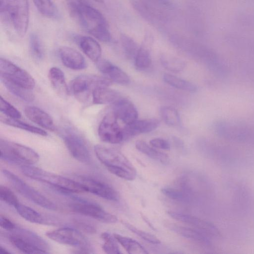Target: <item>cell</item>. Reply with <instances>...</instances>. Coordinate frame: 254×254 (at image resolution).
Wrapping results in <instances>:
<instances>
[{"label": "cell", "mask_w": 254, "mask_h": 254, "mask_svg": "<svg viewBox=\"0 0 254 254\" xmlns=\"http://www.w3.org/2000/svg\"><path fill=\"white\" fill-rule=\"evenodd\" d=\"M71 16L89 34L103 42L112 40L106 19L97 9L87 1L67 0Z\"/></svg>", "instance_id": "6da1fadb"}, {"label": "cell", "mask_w": 254, "mask_h": 254, "mask_svg": "<svg viewBox=\"0 0 254 254\" xmlns=\"http://www.w3.org/2000/svg\"><path fill=\"white\" fill-rule=\"evenodd\" d=\"M22 173L28 178L46 183L64 194L88 192L82 183L65 178L30 165L21 166Z\"/></svg>", "instance_id": "7a4b0ae2"}, {"label": "cell", "mask_w": 254, "mask_h": 254, "mask_svg": "<svg viewBox=\"0 0 254 254\" xmlns=\"http://www.w3.org/2000/svg\"><path fill=\"white\" fill-rule=\"evenodd\" d=\"M94 149L98 159L110 173L128 181L135 179L136 169L121 152L100 144L95 145Z\"/></svg>", "instance_id": "3957f363"}, {"label": "cell", "mask_w": 254, "mask_h": 254, "mask_svg": "<svg viewBox=\"0 0 254 254\" xmlns=\"http://www.w3.org/2000/svg\"><path fill=\"white\" fill-rule=\"evenodd\" d=\"M0 157L2 160L16 165H31L39 159L38 154L25 145L1 139Z\"/></svg>", "instance_id": "277c9868"}, {"label": "cell", "mask_w": 254, "mask_h": 254, "mask_svg": "<svg viewBox=\"0 0 254 254\" xmlns=\"http://www.w3.org/2000/svg\"><path fill=\"white\" fill-rule=\"evenodd\" d=\"M113 81L105 76L95 75H81L73 79L68 86L71 93L80 102L86 101L98 88L109 87Z\"/></svg>", "instance_id": "5b68a950"}, {"label": "cell", "mask_w": 254, "mask_h": 254, "mask_svg": "<svg viewBox=\"0 0 254 254\" xmlns=\"http://www.w3.org/2000/svg\"><path fill=\"white\" fill-rule=\"evenodd\" d=\"M215 133L220 137L230 141L254 144V130L248 126L224 120L213 125Z\"/></svg>", "instance_id": "8992f818"}, {"label": "cell", "mask_w": 254, "mask_h": 254, "mask_svg": "<svg viewBox=\"0 0 254 254\" xmlns=\"http://www.w3.org/2000/svg\"><path fill=\"white\" fill-rule=\"evenodd\" d=\"M6 9L13 29L20 37H24L27 31L29 21L28 0H5Z\"/></svg>", "instance_id": "52a82bcc"}, {"label": "cell", "mask_w": 254, "mask_h": 254, "mask_svg": "<svg viewBox=\"0 0 254 254\" xmlns=\"http://www.w3.org/2000/svg\"><path fill=\"white\" fill-rule=\"evenodd\" d=\"M2 173L14 189L22 196L43 208L52 210L57 209V206L52 201L29 186L14 174L7 170H3Z\"/></svg>", "instance_id": "ba28073f"}, {"label": "cell", "mask_w": 254, "mask_h": 254, "mask_svg": "<svg viewBox=\"0 0 254 254\" xmlns=\"http://www.w3.org/2000/svg\"><path fill=\"white\" fill-rule=\"evenodd\" d=\"M65 146L72 156L82 163H89L91 155L82 137L75 130L66 129L63 135Z\"/></svg>", "instance_id": "9c48e42d"}, {"label": "cell", "mask_w": 254, "mask_h": 254, "mask_svg": "<svg viewBox=\"0 0 254 254\" xmlns=\"http://www.w3.org/2000/svg\"><path fill=\"white\" fill-rule=\"evenodd\" d=\"M73 212L92 217L106 223H114L118 221L117 217L105 210L99 205L79 199L69 205Z\"/></svg>", "instance_id": "30bf717a"}, {"label": "cell", "mask_w": 254, "mask_h": 254, "mask_svg": "<svg viewBox=\"0 0 254 254\" xmlns=\"http://www.w3.org/2000/svg\"><path fill=\"white\" fill-rule=\"evenodd\" d=\"M0 75L31 90L35 85L34 79L28 72L2 58L0 59Z\"/></svg>", "instance_id": "8fae6325"}, {"label": "cell", "mask_w": 254, "mask_h": 254, "mask_svg": "<svg viewBox=\"0 0 254 254\" xmlns=\"http://www.w3.org/2000/svg\"><path fill=\"white\" fill-rule=\"evenodd\" d=\"M117 119L113 112L103 118L98 129V135L103 141L117 144L124 139L123 130L119 125Z\"/></svg>", "instance_id": "7c38bea8"}, {"label": "cell", "mask_w": 254, "mask_h": 254, "mask_svg": "<svg viewBox=\"0 0 254 254\" xmlns=\"http://www.w3.org/2000/svg\"><path fill=\"white\" fill-rule=\"evenodd\" d=\"M46 235L59 243L78 248L88 249V241L79 231L70 227H63L48 231Z\"/></svg>", "instance_id": "4fadbf2b"}, {"label": "cell", "mask_w": 254, "mask_h": 254, "mask_svg": "<svg viewBox=\"0 0 254 254\" xmlns=\"http://www.w3.org/2000/svg\"><path fill=\"white\" fill-rule=\"evenodd\" d=\"M168 214L173 219L190 225L208 235L215 240L221 239V235L218 228L212 223L195 216L178 212L170 211Z\"/></svg>", "instance_id": "5bb4252c"}, {"label": "cell", "mask_w": 254, "mask_h": 254, "mask_svg": "<svg viewBox=\"0 0 254 254\" xmlns=\"http://www.w3.org/2000/svg\"><path fill=\"white\" fill-rule=\"evenodd\" d=\"M166 226L175 233L205 247L211 246L213 244V240H215L195 228L183 227L172 223H167Z\"/></svg>", "instance_id": "9a60e30c"}, {"label": "cell", "mask_w": 254, "mask_h": 254, "mask_svg": "<svg viewBox=\"0 0 254 254\" xmlns=\"http://www.w3.org/2000/svg\"><path fill=\"white\" fill-rule=\"evenodd\" d=\"M81 183L86 187L88 192L100 197L114 201L120 199L118 192L104 183L90 178L83 179Z\"/></svg>", "instance_id": "2e32d148"}, {"label": "cell", "mask_w": 254, "mask_h": 254, "mask_svg": "<svg viewBox=\"0 0 254 254\" xmlns=\"http://www.w3.org/2000/svg\"><path fill=\"white\" fill-rule=\"evenodd\" d=\"M113 113L126 125L137 119L138 112L133 103L125 98H120L113 103Z\"/></svg>", "instance_id": "e0dca14e"}, {"label": "cell", "mask_w": 254, "mask_h": 254, "mask_svg": "<svg viewBox=\"0 0 254 254\" xmlns=\"http://www.w3.org/2000/svg\"><path fill=\"white\" fill-rule=\"evenodd\" d=\"M59 55L62 63L70 69L81 70L87 66L83 56L73 48L67 46L61 47L59 50Z\"/></svg>", "instance_id": "ac0fdd59"}, {"label": "cell", "mask_w": 254, "mask_h": 254, "mask_svg": "<svg viewBox=\"0 0 254 254\" xmlns=\"http://www.w3.org/2000/svg\"><path fill=\"white\" fill-rule=\"evenodd\" d=\"M96 63L99 71L113 82L127 84L129 82L128 76L120 68L105 59H100Z\"/></svg>", "instance_id": "d6986e66"}, {"label": "cell", "mask_w": 254, "mask_h": 254, "mask_svg": "<svg viewBox=\"0 0 254 254\" xmlns=\"http://www.w3.org/2000/svg\"><path fill=\"white\" fill-rule=\"evenodd\" d=\"M159 124V121L156 119L136 120L126 125L123 129L124 139L141 133L149 132L156 128Z\"/></svg>", "instance_id": "ffe728a7"}, {"label": "cell", "mask_w": 254, "mask_h": 254, "mask_svg": "<svg viewBox=\"0 0 254 254\" xmlns=\"http://www.w3.org/2000/svg\"><path fill=\"white\" fill-rule=\"evenodd\" d=\"M13 231L15 232L9 235L8 239L19 251L26 254L46 253L35 246L20 228H16Z\"/></svg>", "instance_id": "44dd1931"}, {"label": "cell", "mask_w": 254, "mask_h": 254, "mask_svg": "<svg viewBox=\"0 0 254 254\" xmlns=\"http://www.w3.org/2000/svg\"><path fill=\"white\" fill-rule=\"evenodd\" d=\"M74 40L82 51L91 60L97 62L100 59L101 48L94 38L90 36H78L75 37Z\"/></svg>", "instance_id": "7402d4cb"}, {"label": "cell", "mask_w": 254, "mask_h": 254, "mask_svg": "<svg viewBox=\"0 0 254 254\" xmlns=\"http://www.w3.org/2000/svg\"><path fill=\"white\" fill-rule=\"evenodd\" d=\"M25 116L32 122L50 130H55L51 117L44 111L35 106H27L24 109Z\"/></svg>", "instance_id": "603a6c76"}, {"label": "cell", "mask_w": 254, "mask_h": 254, "mask_svg": "<svg viewBox=\"0 0 254 254\" xmlns=\"http://www.w3.org/2000/svg\"><path fill=\"white\" fill-rule=\"evenodd\" d=\"M48 77L53 87L60 95L65 96L69 94L64 73L60 68L57 67L51 68Z\"/></svg>", "instance_id": "cb8c5ba5"}, {"label": "cell", "mask_w": 254, "mask_h": 254, "mask_svg": "<svg viewBox=\"0 0 254 254\" xmlns=\"http://www.w3.org/2000/svg\"><path fill=\"white\" fill-rule=\"evenodd\" d=\"M152 39L149 37L145 38L134 59L135 65L139 69L148 68L151 64V47Z\"/></svg>", "instance_id": "d4e9b609"}, {"label": "cell", "mask_w": 254, "mask_h": 254, "mask_svg": "<svg viewBox=\"0 0 254 254\" xmlns=\"http://www.w3.org/2000/svg\"><path fill=\"white\" fill-rule=\"evenodd\" d=\"M1 82L12 94L26 102H32L34 95L32 90L19 85L5 77L0 75Z\"/></svg>", "instance_id": "484cf974"}, {"label": "cell", "mask_w": 254, "mask_h": 254, "mask_svg": "<svg viewBox=\"0 0 254 254\" xmlns=\"http://www.w3.org/2000/svg\"><path fill=\"white\" fill-rule=\"evenodd\" d=\"M92 95L93 104L98 105L114 103L120 98V94L118 91L108 87L95 89Z\"/></svg>", "instance_id": "4316f807"}, {"label": "cell", "mask_w": 254, "mask_h": 254, "mask_svg": "<svg viewBox=\"0 0 254 254\" xmlns=\"http://www.w3.org/2000/svg\"><path fill=\"white\" fill-rule=\"evenodd\" d=\"M113 236L128 254H148L146 250L136 241L119 234H114Z\"/></svg>", "instance_id": "83f0119b"}, {"label": "cell", "mask_w": 254, "mask_h": 254, "mask_svg": "<svg viewBox=\"0 0 254 254\" xmlns=\"http://www.w3.org/2000/svg\"><path fill=\"white\" fill-rule=\"evenodd\" d=\"M135 147L138 150L154 160L164 164L169 163V158L166 154L156 150L142 140L137 141Z\"/></svg>", "instance_id": "f1b7e54d"}, {"label": "cell", "mask_w": 254, "mask_h": 254, "mask_svg": "<svg viewBox=\"0 0 254 254\" xmlns=\"http://www.w3.org/2000/svg\"><path fill=\"white\" fill-rule=\"evenodd\" d=\"M15 208L19 215L30 222L38 224L45 223L44 217L40 213L29 206L19 203Z\"/></svg>", "instance_id": "f546056e"}, {"label": "cell", "mask_w": 254, "mask_h": 254, "mask_svg": "<svg viewBox=\"0 0 254 254\" xmlns=\"http://www.w3.org/2000/svg\"><path fill=\"white\" fill-rule=\"evenodd\" d=\"M0 121L6 125L26 130L31 133L42 136L47 135V132L44 130L19 121L17 119L1 117Z\"/></svg>", "instance_id": "4dcf8cb0"}, {"label": "cell", "mask_w": 254, "mask_h": 254, "mask_svg": "<svg viewBox=\"0 0 254 254\" xmlns=\"http://www.w3.org/2000/svg\"><path fill=\"white\" fill-rule=\"evenodd\" d=\"M164 80L171 86L181 90L194 92L197 90L196 86L193 83L170 74H165Z\"/></svg>", "instance_id": "1f68e13d"}, {"label": "cell", "mask_w": 254, "mask_h": 254, "mask_svg": "<svg viewBox=\"0 0 254 254\" xmlns=\"http://www.w3.org/2000/svg\"><path fill=\"white\" fill-rule=\"evenodd\" d=\"M30 53L35 60L40 61L44 57V49L39 36L35 33L30 35L29 41Z\"/></svg>", "instance_id": "d6a6232c"}, {"label": "cell", "mask_w": 254, "mask_h": 254, "mask_svg": "<svg viewBox=\"0 0 254 254\" xmlns=\"http://www.w3.org/2000/svg\"><path fill=\"white\" fill-rule=\"evenodd\" d=\"M40 13L49 18L58 16V10L52 0H32Z\"/></svg>", "instance_id": "836d02e7"}, {"label": "cell", "mask_w": 254, "mask_h": 254, "mask_svg": "<svg viewBox=\"0 0 254 254\" xmlns=\"http://www.w3.org/2000/svg\"><path fill=\"white\" fill-rule=\"evenodd\" d=\"M160 115L164 122L169 126H178L181 119L177 110L173 107L163 106L160 109Z\"/></svg>", "instance_id": "e575fe53"}, {"label": "cell", "mask_w": 254, "mask_h": 254, "mask_svg": "<svg viewBox=\"0 0 254 254\" xmlns=\"http://www.w3.org/2000/svg\"><path fill=\"white\" fill-rule=\"evenodd\" d=\"M121 40L127 57L129 59H134L139 49L136 43L131 38L125 34L122 35Z\"/></svg>", "instance_id": "d590c367"}, {"label": "cell", "mask_w": 254, "mask_h": 254, "mask_svg": "<svg viewBox=\"0 0 254 254\" xmlns=\"http://www.w3.org/2000/svg\"><path fill=\"white\" fill-rule=\"evenodd\" d=\"M101 237L104 243L102 246L104 251L109 254H120L121 252L114 236L107 232L102 233Z\"/></svg>", "instance_id": "8d00e7d4"}, {"label": "cell", "mask_w": 254, "mask_h": 254, "mask_svg": "<svg viewBox=\"0 0 254 254\" xmlns=\"http://www.w3.org/2000/svg\"><path fill=\"white\" fill-rule=\"evenodd\" d=\"M161 62L165 68L175 72L182 71L185 66L184 62L180 59L168 56H162Z\"/></svg>", "instance_id": "74e56055"}, {"label": "cell", "mask_w": 254, "mask_h": 254, "mask_svg": "<svg viewBox=\"0 0 254 254\" xmlns=\"http://www.w3.org/2000/svg\"><path fill=\"white\" fill-rule=\"evenodd\" d=\"M162 192L168 197L179 201L189 200V194L186 191L171 187H164L161 189Z\"/></svg>", "instance_id": "f35d334b"}, {"label": "cell", "mask_w": 254, "mask_h": 254, "mask_svg": "<svg viewBox=\"0 0 254 254\" xmlns=\"http://www.w3.org/2000/svg\"><path fill=\"white\" fill-rule=\"evenodd\" d=\"M122 223L127 229L145 241L153 244H158L160 243V241L154 235L139 230L126 221H122Z\"/></svg>", "instance_id": "ab89813d"}, {"label": "cell", "mask_w": 254, "mask_h": 254, "mask_svg": "<svg viewBox=\"0 0 254 254\" xmlns=\"http://www.w3.org/2000/svg\"><path fill=\"white\" fill-rule=\"evenodd\" d=\"M0 110L7 117L18 119L21 118L20 112L2 97H0Z\"/></svg>", "instance_id": "60d3db41"}, {"label": "cell", "mask_w": 254, "mask_h": 254, "mask_svg": "<svg viewBox=\"0 0 254 254\" xmlns=\"http://www.w3.org/2000/svg\"><path fill=\"white\" fill-rule=\"evenodd\" d=\"M0 198L7 204L14 207L19 203L15 194L9 188L4 186H0Z\"/></svg>", "instance_id": "b9f144b4"}, {"label": "cell", "mask_w": 254, "mask_h": 254, "mask_svg": "<svg viewBox=\"0 0 254 254\" xmlns=\"http://www.w3.org/2000/svg\"><path fill=\"white\" fill-rule=\"evenodd\" d=\"M150 144L152 147L163 150H169L170 148L169 143L161 138L152 139L150 141Z\"/></svg>", "instance_id": "7bdbcfd3"}, {"label": "cell", "mask_w": 254, "mask_h": 254, "mask_svg": "<svg viewBox=\"0 0 254 254\" xmlns=\"http://www.w3.org/2000/svg\"><path fill=\"white\" fill-rule=\"evenodd\" d=\"M0 225L3 229L9 231H13L16 227L14 223L2 215H0Z\"/></svg>", "instance_id": "ee69618b"}, {"label": "cell", "mask_w": 254, "mask_h": 254, "mask_svg": "<svg viewBox=\"0 0 254 254\" xmlns=\"http://www.w3.org/2000/svg\"><path fill=\"white\" fill-rule=\"evenodd\" d=\"M149 3L164 9H171L173 4L170 0H143Z\"/></svg>", "instance_id": "f6af8a7d"}, {"label": "cell", "mask_w": 254, "mask_h": 254, "mask_svg": "<svg viewBox=\"0 0 254 254\" xmlns=\"http://www.w3.org/2000/svg\"><path fill=\"white\" fill-rule=\"evenodd\" d=\"M76 224L81 230L87 233L94 234L96 233V229L89 224L84 222L77 221Z\"/></svg>", "instance_id": "bcb514c9"}, {"label": "cell", "mask_w": 254, "mask_h": 254, "mask_svg": "<svg viewBox=\"0 0 254 254\" xmlns=\"http://www.w3.org/2000/svg\"><path fill=\"white\" fill-rule=\"evenodd\" d=\"M141 217L151 229H152L153 230H155V228L152 225V224L151 223V222L149 221V220L144 215L141 214Z\"/></svg>", "instance_id": "7dc6e473"}, {"label": "cell", "mask_w": 254, "mask_h": 254, "mask_svg": "<svg viewBox=\"0 0 254 254\" xmlns=\"http://www.w3.org/2000/svg\"><path fill=\"white\" fill-rule=\"evenodd\" d=\"M0 253L1 254H11L10 252H9L8 251H7L6 249H5L4 248L2 247V246H0Z\"/></svg>", "instance_id": "c3c4849f"}, {"label": "cell", "mask_w": 254, "mask_h": 254, "mask_svg": "<svg viewBox=\"0 0 254 254\" xmlns=\"http://www.w3.org/2000/svg\"><path fill=\"white\" fill-rule=\"evenodd\" d=\"M95 0L96 1H97L99 3H104V0Z\"/></svg>", "instance_id": "681fc988"}]
</instances>
